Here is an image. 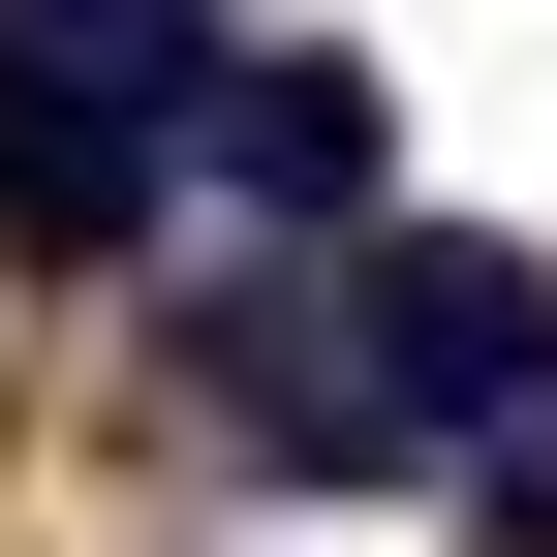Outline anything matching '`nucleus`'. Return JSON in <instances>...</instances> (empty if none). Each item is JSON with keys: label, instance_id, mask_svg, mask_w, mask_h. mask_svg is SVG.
<instances>
[{"label": "nucleus", "instance_id": "obj_1", "mask_svg": "<svg viewBox=\"0 0 557 557\" xmlns=\"http://www.w3.org/2000/svg\"><path fill=\"white\" fill-rule=\"evenodd\" d=\"M218 62L248 32H186V0H0V248L32 278L156 248V186L218 156Z\"/></svg>", "mask_w": 557, "mask_h": 557}, {"label": "nucleus", "instance_id": "obj_2", "mask_svg": "<svg viewBox=\"0 0 557 557\" xmlns=\"http://www.w3.org/2000/svg\"><path fill=\"white\" fill-rule=\"evenodd\" d=\"M341 372H372V434H403V465H496L527 403H557V278H527V248L372 218V248H341Z\"/></svg>", "mask_w": 557, "mask_h": 557}, {"label": "nucleus", "instance_id": "obj_4", "mask_svg": "<svg viewBox=\"0 0 557 557\" xmlns=\"http://www.w3.org/2000/svg\"><path fill=\"white\" fill-rule=\"evenodd\" d=\"M496 557H557V403H527V434H496Z\"/></svg>", "mask_w": 557, "mask_h": 557}, {"label": "nucleus", "instance_id": "obj_3", "mask_svg": "<svg viewBox=\"0 0 557 557\" xmlns=\"http://www.w3.org/2000/svg\"><path fill=\"white\" fill-rule=\"evenodd\" d=\"M218 186H248V218H310V248H372V186H403V124H372V62H310V32H248V62H218Z\"/></svg>", "mask_w": 557, "mask_h": 557}]
</instances>
